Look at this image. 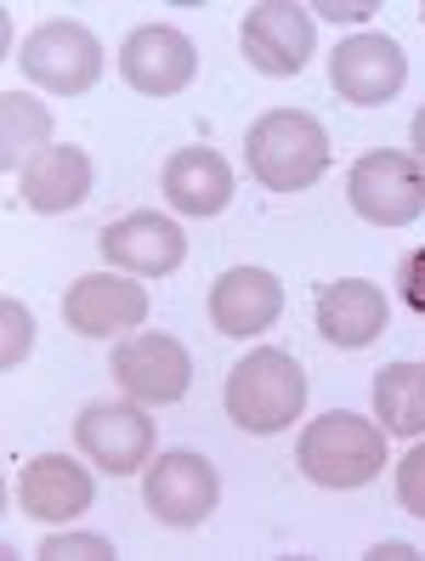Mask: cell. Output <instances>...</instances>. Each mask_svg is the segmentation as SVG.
<instances>
[{
	"mask_svg": "<svg viewBox=\"0 0 425 561\" xmlns=\"http://www.w3.org/2000/svg\"><path fill=\"white\" fill-rule=\"evenodd\" d=\"M244 159L267 193H301L330 171V130L301 108H273L250 125Z\"/></svg>",
	"mask_w": 425,
	"mask_h": 561,
	"instance_id": "1",
	"label": "cell"
},
{
	"mask_svg": "<svg viewBox=\"0 0 425 561\" xmlns=\"http://www.w3.org/2000/svg\"><path fill=\"white\" fill-rule=\"evenodd\" d=\"M221 403H227V420H233L239 432L273 437V432H284L289 420H301V409H307V369L289 352L261 346L227 375Z\"/></svg>",
	"mask_w": 425,
	"mask_h": 561,
	"instance_id": "2",
	"label": "cell"
},
{
	"mask_svg": "<svg viewBox=\"0 0 425 561\" xmlns=\"http://www.w3.org/2000/svg\"><path fill=\"white\" fill-rule=\"evenodd\" d=\"M296 466L307 471V482L318 488H364L380 477L386 466V425L352 414V409H330L323 420H312L301 443H296Z\"/></svg>",
	"mask_w": 425,
	"mask_h": 561,
	"instance_id": "3",
	"label": "cell"
},
{
	"mask_svg": "<svg viewBox=\"0 0 425 561\" xmlns=\"http://www.w3.org/2000/svg\"><path fill=\"white\" fill-rule=\"evenodd\" d=\"M346 199L369 227H409L425 210V164L375 148L346 171Z\"/></svg>",
	"mask_w": 425,
	"mask_h": 561,
	"instance_id": "4",
	"label": "cell"
},
{
	"mask_svg": "<svg viewBox=\"0 0 425 561\" xmlns=\"http://www.w3.org/2000/svg\"><path fill=\"white\" fill-rule=\"evenodd\" d=\"M18 62H23V75L35 80L41 91L80 96V91H91L96 80H103V41H96L85 23H74V18H51V23H41L35 35L23 41Z\"/></svg>",
	"mask_w": 425,
	"mask_h": 561,
	"instance_id": "5",
	"label": "cell"
},
{
	"mask_svg": "<svg viewBox=\"0 0 425 561\" xmlns=\"http://www.w3.org/2000/svg\"><path fill=\"white\" fill-rule=\"evenodd\" d=\"M216 500H221V477L205 454H193V448L153 454V466L142 477V505L153 511V522L199 527V522H210Z\"/></svg>",
	"mask_w": 425,
	"mask_h": 561,
	"instance_id": "6",
	"label": "cell"
},
{
	"mask_svg": "<svg viewBox=\"0 0 425 561\" xmlns=\"http://www.w3.org/2000/svg\"><path fill=\"white\" fill-rule=\"evenodd\" d=\"M74 448L108 477H130L153 459V420L142 403H85L74 420Z\"/></svg>",
	"mask_w": 425,
	"mask_h": 561,
	"instance_id": "7",
	"label": "cell"
},
{
	"mask_svg": "<svg viewBox=\"0 0 425 561\" xmlns=\"http://www.w3.org/2000/svg\"><path fill=\"white\" fill-rule=\"evenodd\" d=\"M114 380L125 386L130 403H182L187 386H193V357L182 341L159 335V329H142V335H130L114 346Z\"/></svg>",
	"mask_w": 425,
	"mask_h": 561,
	"instance_id": "8",
	"label": "cell"
},
{
	"mask_svg": "<svg viewBox=\"0 0 425 561\" xmlns=\"http://www.w3.org/2000/svg\"><path fill=\"white\" fill-rule=\"evenodd\" d=\"M119 75L142 96H176V91L193 85V75H199V46L171 23H142V28H130L125 46H119Z\"/></svg>",
	"mask_w": 425,
	"mask_h": 561,
	"instance_id": "9",
	"label": "cell"
},
{
	"mask_svg": "<svg viewBox=\"0 0 425 561\" xmlns=\"http://www.w3.org/2000/svg\"><path fill=\"white\" fill-rule=\"evenodd\" d=\"M239 46H244V62L255 75L289 80V75H301L307 57H312V18L296 0H261V7L244 12Z\"/></svg>",
	"mask_w": 425,
	"mask_h": 561,
	"instance_id": "10",
	"label": "cell"
},
{
	"mask_svg": "<svg viewBox=\"0 0 425 561\" xmlns=\"http://www.w3.org/2000/svg\"><path fill=\"white\" fill-rule=\"evenodd\" d=\"M409 80V57L391 35H352L335 46L330 57V85L335 96H346L352 108H380L403 91Z\"/></svg>",
	"mask_w": 425,
	"mask_h": 561,
	"instance_id": "11",
	"label": "cell"
},
{
	"mask_svg": "<svg viewBox=\"0 0 425 561\" xmlns=\"http://www.w3.org/2000/svg\"><path fill=\"white\" fill-rule=\"evenodd\" d=\"M148 318V289L130 273H85L62 295V323L85 341H108Z\"/></svg>",
	"mask_w": 425,
	"mask_h": 561,
	"instance_id": "12",
	"label": "cell"
},
{
	"mask_svg": "<svg viewBox=\"0 0 425 561\" xmlns=\"http://www.w3.org/2000/svg\"><path fill=\"white\" fill-rule=\"evenodd\" d=\"M103 261L130 278H165L187 261V239L171 216H153V210H137V216H119L114 227H103Z\"/></svg>",
	"mask_w": 425,
	"mask_h": 561,
	"instance_id": "13",
	"label": "cell"
},
{
	"mask_svg": "<svg viewBox=\"0 0 425 561\" xmlns=\"http://www.w3.org/2000/svg\"><path fill=\"white\" fill-rule=\"evenodd\" d=\"M284 312V284L267 267H227L210 284V323L227 341H250L261 329H273Z\"/></svg>",
	"mask_w": 425,
	"mask_h": 561,
	"instance_id": "14",
	"label": "cell"
},
{
	"mask_svg": "<svg viewBox=\"0 0 425 561\" xmlns=\"http://www.w3.org/2000/svg\"><path fill=\"white\" fill-rule=\"evenodd\" d=\"M96 500V477L69 454H41L18 471V505L35 522H74Z\"/></svg>",
	"mask_w": 425,
	"mask_h": 561,
	"instance_id": "15",
	"label": "cell"
},
{
	"mask_svg": "<svg viewBox=\"0 0 425 561\" xmlns=\"http://www.w3.org/2000/svg\"><path fill=\"white\" fill-rule=\"evenodd\" d=\"M91 153L85 148H69V142H51L41 148L35 159L18 171V193H23V205L28 210H41V216H62V210H80L91 199Z\"/></svg>",
	"mask_w": 425,
	"mask_h": 561,
	"instance_id": "16",
	"label": "cell"
},
{
	"mask_svg": "<svg viewBox=\"0 0 425 561\" xmlns=\"http://www.w3.org/2000/svg\"><path fill=\"white\" fill-rule=\"evenodd\" d=\"M386 318H391V307H386L380 284H369V278H335V284L318 289V335L341 352L380 341Z\"/></svg>",
	"mask_w": 425,
	"mask_h": 561,
	"instance_id": "17",
	"label": "cell"
},
{
	"mask_svg": "<svg viewBox=\"0 0 425 561\" xmlns=\"http://www.w3.org/2000/svg\"><path fill=\"white\" fill-rule=\"evenodd\" d=\"M159 187H165L171 210L205 221V216H221L227 205H233V164H227L216 148H182V153L165 159Z\"/></svg>",
	"mask_w": 425,
	"mask_h": 561,
	"instance_id": "18",
	"label": "cell"
},
{
	"mask_svg": "<svg viewBox=\"0 0 425 561\" xmlns=\"http://www.w3.org/2000/svg\"><path fill=\"white\" fill-rule=\"evenodd\" d=\"M375 414L391 437H425V363H386L375 375Z\"/></svg>",
	"mask_w": 425,
	"mask_h": 561,
	"instance_id": "19",
	"label": "cell"
},
{
	"mask_svg": "<svg viewBox=\"0 0 425 561\" xmlns=\"http://www.w3.org/2000/svg\"><path fill=\"white\" fill-rule=\"evenodd\" d=\"M41 148H51V108L28 91H0V171H23Z\"/></svg>",
	"mask_w": 425,
	"mask_h": 561,
	"instance_id": "20",
	"label": "cell"
},
{
	"mask_svg": "<svg viewBox=\"0 0 425 561\" xmlns=\"http://www.w3.org/2000/svg\"><path fill=\"white\" fill-rule=\"evenodd\" d=\"M28 346H35V312H28L18 295H7V301H0V369H18L28 357Z\"/></svg>",
	"mask_w": 425,
	"mask_h": 561,
	"instance_id": "21",
	"label": "cell"
},
{
	"mask_svg": "<svg viewBox=\"0 0 425 561\" xmlns=\"http://www.w3.org/2000/svg\"><path fill=\"white\" fill-rule=\"evenodd\" d=\"M41 561H114V545L103 534H51L35 550Z\"/></svg>",
	"mask_w": 425,
	"mask_h": 561,
	"instance_id": "22",
	"label": "cell"
},
{
	"mask_svg": "<svg viewBox=\"0 0 425 561\" xmlns=\"http://www.w3.org/2000/svg\"><path fill=\"white\" fill-rule=\"evenodd\" d=\"M398 500H403V511H409V516H420V522H425V443H414V448H409V459L398 466Z\"/></svg>",
	"mask_w": 425,
	"mask_h": 561,
	"instance_id": "23",
	"label": "cell"
},
{
	"mask_svg": "<svg viewBox=\"0 0 425 561\" xmlns=\"http://www.w3.org/2000/svg\"><path fill=\"white\" fill-rule=\"evenodd\" d=\"M398 295L425 318V250H409V255L398 261Z\"/></svg>",
	"mask_w": 425,
	"mask_h": 561,
	"instance_id": "24",
	"label": "cell"
},
{
	"mask_svg": "<svg viewBox=\"0 0 425 561\" xmlns=\"http://www.w3.org/2000/svg\"><path fill=\"white\" fill-rule=\"evenodd\" d=\"M307 12H323L330 23H364V18L380 12V0H318V7H307Z\"/></svg>",
	"mask_w": 425,
	"mask_h": 561,
	"instance_id": "25",
	"label": "cell"
},
{
	"mask_svg": "<svg viewBox=\"0 0 425 561\" xmlns=\"http://www.w3.org/2000/svg\"><path fill=\"white\" fill-rule=\"evenodd\" d=\"M414 556H420V550L403 545V539H391V545H375V550H369V561H414Z\"/></svg>",
	"mask_w": 425,
	"mask_h": 561,
	"instance_id": "26",
	"label": "cell"
},
{
	"mask_svg": "<svg viewBox=\"0 0 425 561\" xmlns=\"http://www.w3.org/2000/svg\"><path fill=\"white\" fill-rule=\"evenodd\" d=\"M409 137H414V159L425 164V108L414 114V125H409Z\"/></svg>",
	"mask_w": 425,
	"mask_h": 561,
	"instance_id": "27",
	"label": "cell"
},
{
	"mask_svg": "<svg viewBox=\"0 0 425 561\" xmlns=\"http://www.w3.org/2000/svg\"><path fill=\"white\" fill-rule=\"evenodd\" d=\"M420 23H425V0H420Z\"/></svg>",
	"mask_w": 425,
	"mask_h": 561,
	"instance_id": "28",
	"label": "cell"
}]
</instances>
